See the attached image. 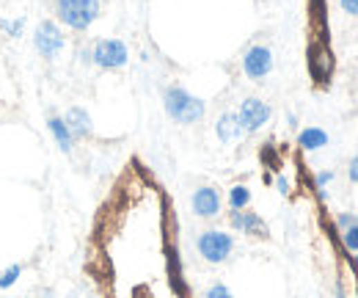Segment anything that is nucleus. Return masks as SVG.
Here are the masks:
<instances>
[{
  "label": "nucleus",
  "mask_w": 358,
  "mask_h": 298,
  "mask_svg": "<svg viewBox=\"0 0 358 298\" xmlns=\"http://www.w3.org/2000/svg\"><path fill=\"white\" fill-rule=\"evenodd\" d=\"M350 180L358 183V155L353 158V163H350Z\"/></svg>",
  "instance_id": "412c9836"
},
{
  "label": "nucleus",
  "mask_w": 358,
  "mask_h": 298,
  "mask_svg": "<svg viewBox=\"0 0 358 298\" xmlns=\"http://www.w3.org/2000/svg\"><path fill=\"white\" fill-rule=\"evenodd\" d=\"M331 180H334V174H331V171H323V174L317 177V185L323 188V185H326V183H331Z\"/></svg>",
  "instance_id": "aec40b11"
},
{
  "label": "nucleus",
  "mask_w": 358,
  "mask_h": 298,
  "mask_svg": "<svg viewBox=\"0 0 358 298\" xmlns=\"http://www.w3.org/2000/svg\"><path fill=\"white\" fill-rule=\"evenodd\" d=\"M218 138L223 141V144H232V141H237L245 130H243V124H240V119H237V113H223L220 119H218Z\"/></svg>",
  "instance_id": "9b49d317"
},
{
  "label": "nucleus",
  "mask_w": 358,
  "mask_h": 298,
  "mask_svg": "<svg viewBox=\"0 0 358 298\" xmlns=\"http://www.w3.org/2000/svg\"><path fill=\"white\" fill-rule=\"evenodd\" d=\"M237 119H240V124H243L245 133H254V130H259L262 124H267V119H270V105L262 102V100H256V97H251V100H245V102L240 105Z\"/></svg>",
  "instance_id": "423d86ee"
},
{
  "label": "nucleus",
  "mask_w": 358,
  "mask_h": 298,
  "mask_svg": "<svg viewBox=\"0 0 358 298\" xmlns=\"http://www.w3.org/2000/svg\"><path fill=\"white\" fill-rule=\"evenodd\" d=\"M55 14L64 25L75 30H86L100 17V0H58Z\"/></svg>",
  "instance_id": "f03ea898"
},
{
  "label": "nucleus",
  "mask_w": 358,
  "mask_h": 298,
  "mask_svg": "<svg viewBox=\"0 0 358 298\" xmlns=\"http://www.w3.org/2000/svg\"><path fill=\"white\" fill-rule=\"evenodd\" d=\"M234 249V241L232 235L220 232V230H209L198 238V254L207 260V263H223Z\"/></svg>",
  "instance_id": "7ed1b4c3"
},
{
  "label": "nucleus",
  "mask_w": 358,
  "mask_h": 298,
  "mask_svg": "<svg viewBox=\"0 0 358 298\" xmlns=\"http://www.w3.org/2000/svg\"><path fill=\"white\" fill-rule=\"evenodd\" d=\"M298 144L312 152V149L326 147V144H328V136H326V130H320V127H306V130L298 136Z\"/></svg>",
  "instance_id": "ddd939ff"
},
{
  "label": "nucleus",
  "mask_w": 358,
  "mask_h": 298,
  "mask_svg": "<svg viewBox=\"0 0 358 298\" xmlns=\"http://www.w3.org/2000/svg\"><path fill=\"white\" fill-rule=\"evenodd\" d=\"M193 210L201 218H212L220 213V194L215 188H198L193 194Z\"/></svg>",
  "instance_id": "6e6552de"
},
{
  "label": "nucleus",
  "mask_w": 358,
  "mask_h": 298,
  "mask_svg": "<svg viewBox=\"0 0 358 298\" xmlns=\"http://www.w3.org/2000/svg\"><path fill=\"white\" fill-rule=\"evenodd\" d=\"M342 241H345V246H348L350 252H358V221L356 224H350V227H345Z\"/></svg>",
  "instance_id": "dca6fc26"
},
{
  "label": "nucleus",
  "mask_w": 358,
  "mask_h": 298,
  "mask_svg": "<svg viewBox=\"0 0 358 298\" xmlns=\"http://www.w3.org/2000/svg\"><path fill=\"white\" fill-rule=\"evenodd\" d=\"M64 122H66L72 138H86L91 133V116L83 108H69L66 116H64Z\"/></svg>",
  "instance_id": "9d476101"
},
{
  "label": "nucleus",
  "mask_w": 358,
  "mask_h": 298,
  "mask_svg": "<svg viewBox=\"0 0 358 298\" xmlns=\"http://www.w3.org/2000/svg\"><path fill=\"white\" fill-rule=\"evenodd\" d=\"M33 44H36V50H39L41 58H55V55L64 50V33H61V28H58L55 22L47 19V22H41V25L36 28Z\"/></svg>",
  "instance_id": "39448f33"
},
{
  "label": "nucleus",
  "mask_w": 358,
  "mask_h": 298,
  "mask_svg": "<svg viewBox=\"0 0 358 298\" xmlns=\"http://www.w3.org/2000/svg\"><path fill=\"white\" fill-rule=\"evenodd\" d=\"M94 64L102 69H119L127 64V47L119 39H100L94 44Z\"/></svg>",
  "instance_id": "20e7f679"
},
{
  "label": "nucleus",
  "mask_w": 358,
  "mask_h": 298,
  "mask_svg": "<svg viewBox=\"0 0 358 298\" xmlns=\"http://www.w3.org/2000/svg\"><path fill=\"white\" fill-rule=\"evenodd\" d=\"M22 277V266H11L0 274V290H8L11 285H17V279Z\"/></svg>",
  "instance_id": "2eb2a0df"
},
{
  "label": "nucleus",
  "mask_w": 358,
  "mask_h": 298,
  "mask_svg": "<svg viewBox=\"0 0 358 298\" xmlns=\"http://www.w3.org/2000/svg\"><path fill=\"white\" fill-rule=\"evenodd\" d=\"M22 25H25L22 19H14V22L3 19V22H0V28H3L6 33H11V36H22Z\"/></svg>",
  "instance_id": "f3484780"
},
{
  "label": "nucleus",
  "mask_w": 358,
  "mask_h": 298,
  "mask_svg": "<svg viewBox=\"0 0 358 298\" xmlns=\"http://www.w3.org/2000/svg\"><path fill=\"white\" fill-rule=\"evenodd\" d=\"M232 227L240 230V232H245V235H267V227H265V221L256 213L234 210L232 213Z\"/></svg>",
  "instance_id": "1a4fd4ad"
},
{
  "label": "nucleus",
  "mask_w": 358,
  "mask_h": 298,
  "mask_svg": "<svg viewBox=\"0 0 358 298\" xmlns=\"http://www.w3.org/2000/svg\"><path fill=\"white\" fill-rule=\"evenodd\" d=\"M356 266H358V257H356Z\"/></svg>",
  "instance_id": "5701e85b"
},
{
  "label": "nucleus",
  "mask_w": 358,
  "mask_h": 298,
  "mask_svg": "<svg viewBox=\"0 0 358 298\" xmlns=\"http://www.w3.org/2000/svg\"><path fill=\"white\" fill-rule=\"evenodd\" d=\"M342 8H345L348 14L358 17V0H342Z\"/></svg>",
  "instance_id": "6ab92c4d"
},
{
  "label": "nucleus",
  "mask_w": 358,
  "mask_h": 298,
  "mask_svg": "<svg viewBox=\"0 0 358 298\" xmlns=\"http://www.w3.org/2000/svg\"><path fill=\"white\" fill-rule=\"evenodd\" d=\"M163 102H166L169 116L179 124H193V122H198L204 116V102L198 97L187 94L185 89H169Z\"/></svg>",
  "instance_id": "f257e3e1"
},
{
  "label": "nucleus",
  "mask_w": 358,
  "mask_h": 298,
  "mask_svg": "<svg viewBox=\"0 0 358 298\" xmlns=\"http://www.w3.org/2000/svg\"><path fill=\"white\" fill-rule=\"evenodd\" d=\"M207 298H234V296L229 293V288H226V285H212V288H209V293H207Z\"/></svg>",
  "instance_id": "a211bd4d"
},
{
  "label": "nucleus",
  "mask_w": 358,
  "mask_h": 298,
  "mask_svg": "<svg viewBox=\"0 0 358 298\" xmlns=\"http://www.w3.org/2000/svg\"><path fill=\"white\" fill-rule=\"evenodd\" d=\"M243 69H245V75H248L251 80H262V77L270 75V69H273V53H270L267 47H262V44L251 47V50L245 53V58H243Z\"/></svg>",
  "instance_id": "0eeeda50"
},
{
  "label": "nucleus",
  "mask_w": 358,
  "mask_h": 298,
  "mask_svg": "<svg viewBox=\"0 0 358 298\" xmlns=\"http://www.w3.org/2000/svg\"><path fill=\"white\" fill-rule=\"evenodd\" d=\"M276 185H279V191H281V194H290V183H287L284 177H279V180H276Z\"/></svg>",
  "instance_id": "4be33fe9"
},
{
  "label": "nucleus",
  "mask_w": 358,
  "mask_h": 298,
  "mask_svg": "<svg viewBox=\"0 0 358 298\" xmlns=\"http://www.w3.org/2000/svg\"><path fill=\"white\" fill-rule=\"evenodd\" d=\"M248 202H251V191H248L245 185H234V188L229 191V205H232V210H243Z\"/></svg>",
  "instance_id": "4468645a"
},
{
  "label": "nucleus",
  "mask_w": 358,
  "mask_h": 298,
  "mask_svg": "<svg viewBox=\"0 0 358 298\" xmlns=\"http://www.w3.org/2000/svg\"><path fill=\"white\" fill-rule=\"evenodd\" d=\"M47 127H50V133H53V138H55V144L64 149V152H69L72 149V133H69V127H66V122L64 119H47Z\"/></svg>",
  "instance_id": "f8f14e48"
}]
</instances>
